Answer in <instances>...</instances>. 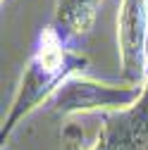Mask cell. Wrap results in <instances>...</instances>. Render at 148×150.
Returning <instances> with one entry per match:
<instances>
[{"label":"cell","mask_w":148,"mask_h":150,"mask_svg":"<svg viewBox=\"0 0 148 150\" xmlns=\"http://www.w3.org/2000/svg\"><path fill=\"white\" fill-rule=\"evenodd\" d=\"M86 67H88L86 55H81L74 48V43H69L53 24H48L33 43L31 57L24 67L12 107L0 129V141L5 143L24 117H29L46 100H53V96L62 88V83L69 81L72 76H81Z\"/></svg>","instance_id":"cell-1"},{"label":"cell","mask_w":148,"mask_h":150,"mask_svg":"<svg viewBox=\"0 0 148 150\" xmlns=\"http://www.w3.org/2000/svg\"><path fill=\"white\" fill-rule=\"evenodd\" d=\"M143 93L139 83H107L88 76H72L53 96L50 107L55 115H77V112H120L132 107Z\"/></svg>","instance_id":"cell-2"},{"label":"cell","mask_w":148,"mask_h":150,"mask_svg":"<svg viewBox=\"0 0 148 150\" xmlns=\"http://www.w3.org/2000/svg\"><path fill=\"white\" fill-rule=\"evenodd\" d=\"M148 48V7L146 0H122L117 12V50L122 79L127 83H146Z\"/></svg>","instance_id":"cell-3"},{"label":"cell","mask_w":148,"mask_h":150,"mask_svg":"<svg viewBox=\"0 0 148 150\" xmlns=\"http://www.w3.org/2000/svg\"><path fill=\"white\" fill-rule=\"evenodd\" d=\"M100 136L107 150H148V81L132 107L103 117Z\"/></svg>","instance_id":"cell-4"},{"label":"cell","mask_w":148,"mask_h":150,"mask_svg":"<svg viewBox=\"0 0 148 150\" xmlns=\"http://www.w3.org/2000/svg\"><path fill=\"white\" fill-rule=\"evenodd\" d=\"M100 5H103V0H58L53 26L58 29L69 43L77 45V41L84 38L91 31Z\"/></svg>","instance_id":"cell-5"},{"label":"cell","mask_w":148,"mask_h":150,"mask_svg":"<svg viewBox=\"0 0 148 150\" xmlns=\"http://www.w3.org/2000/svg\"><path fill=\"white\" fill-rule=\"evenodd\" d=\"M62 150H81V131L74 126V124H69L65 131H62Z\"/></svg>","instance_id":"cell-6"},{"label":"cell","mask_w":148,"mask_h":150,"mask_svg":"<svg viewBox=\"0 0 148 150\" xmlns=\"http://www.w3.org/2000/svg\"><path fill=\"white\" fill-rule=\"evenodd\" d=\"M88 150H107V145H105V141H103V136H100V134H98V138H96V143L91 145Z\"/></svg>","instance_id":"cell-7"}]
</instances>
